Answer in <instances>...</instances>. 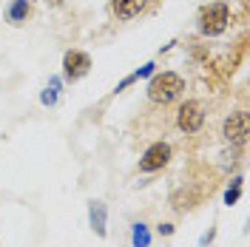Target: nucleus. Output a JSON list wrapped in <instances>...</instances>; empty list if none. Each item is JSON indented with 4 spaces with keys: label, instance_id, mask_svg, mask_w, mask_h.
I'll list each match as a JSON object with an SVG mask.
<instances>
[{
    "label": "nucleus",
    "instance_id": "nucleus-1",
    "mask_svg": "<svg viewBox=\"0 0 250 247\" xmlns=\"http://www.w3.org/2000/svg\"><path fill=\"white\" fill-rule=\"evenodd\" d=\"M182 94H185V80L179 77L176 71H162V74H156V77L151 80V85H148V100H151L154 105H171V103H176Z\"/></svg>",
    "mask_w": 250,
    "mask_h": 247
},
{
    "label": "nucleus",
    "instance_id": "nucleus-2",
    "mask_svg": "<svg viewBox=\"0 0 250 247\" xmlns=\"http://www.w3.org/2000/svg\"><path fill=\"white\" fill-rule=\"evenodd\" d=\"M228 23H230V6L225 0H213V3H208L199 12V31L208 34V37L222 34L228 29Z\"/></svg>",
    "mask_w": 250,
    "mask_h": 247
},
{
    "label": "nucleus",
    "instance_id": "nucleus-3",
    "mask_svg": "<svg viewBox=\"0 0 250 247\" xmlns=\"http://www.w3.org/2000/svg\"><path fill=\"white\" fill-rule=\"evenodd\" d=\"M205 125V103L202 100H185L176 108V128L182 134H199Z\"/></svg>",
    "mask_w": 250,
    "mask_h": 247
},
{
    "label": "nucleus",
    "instance_id": "nucleus-4",
    "mask_svg": "<svg viewBox=\"0 0 250 247\" xmlns=\"http://www.w3.org/2000/svg\"><path fill=\"white\" fill-rule=\"evenodd\" d=\"M88 71H91V57L85 51H77V48L65 51V57H62V77L68 80V82L83 80Z\"/></svg>",
    "mask_w": 250,
    "mask_h": 247
},
{
    "label": "nucleus",
    "instance_id": "nucleus-5",
    "mask_svg": "<svg viewBox=\"0 0 250 247\" xmlns=\"http://www.w3.org/2000/svg\"><path fill=\"white\" fill-rule=\"evenodd\" d=\"M168 162H171V145L159 139V142H154V145L142 154L140 170H142V173H154V170H162Z\"/></svg>",
    "mask_w": 250,
    "mask_h": 247
},
{
    "label": "nucleus",
    "instance_id": "nucleus-6",
    "mask_svg": "<svg viewBox=\"0 0 250 247\" xmlns=\"http://www.w3.org/2000/svg\"><path fill=\"white\" fill-rule=\"evenodd\" d=\"M225 137H228V142H233V145H245V139H248V114L245 111H236V114L228 117Z\"/></svg>",
    "mask_w": 250,
    "mask_h": 247
},
{
    "label": "nucleus",
    "instance_id": "nucleus-7",
    "mask_svg": "<svg viewBox=\"0 0 250 247\" xmlns=\"http://www.w3.org/2000/svg\"><path fill=\"white\" fill-rule=\"evenodd\" d=\"M148 6V0H111V15L117 20H134Z\"/></svg>",
    "mask_w": 250,
    "mask_h": 247
},
{
    "label": "nucleus",
    "instance_id": "nucleus-8",
    "mask_svg": "<svg viewBox=\"0 0 250 247\" xmlns=\"http://www.w3.org/2000/svg\"><path fill=\"white\" fill-rule=\"evenodd\" d=\"M31 12H34L31 0H12L9 9H6V20H9L12 26H23V23L31 17Z\"/></svg>",
    "mask_w": 250,
    "mask_h": 247
},
{
    "label": "nucleus",
    "instance_id": "nucleus-9",
    "mask_svg": "<svg viewBox=\"0 0 250 247\" xmlns=\"http://www.w3.org/2000/svg\"><path fill=\"white\" fill-rule=\"evenodd\" d=\"M88 219H91L94 233L103 239V236H105V205H103V202H91V207H88Z\"/></svg>",
    "mask_w": 250,
    "mask_h": 247
},
{
    "label": "nucleus",
    "instance_id": "nucleus-10",
    "mask_svg": "<svg viewBox=\"0 0 250 247\" xmlns=\"http://www.w3.org/2000/svg\"><path fill=\"white\" fill-rule=\"evenodd\" d=\"M131 236H134V247H148L151 245V233H148V227L145 225H134V230H131Z\"/></svg>",
    "mask_w": 250,
    "mask_h": 247
},
{
    "label": "nucleus",
    "instance_id": "nucleus-11",
    "mask_svg": "<svg viewBox=\"0 0 250 247\" xmlns=\"http://www.w3.org/2000/svg\"><path fill=\"white\" fill-rule=\"evenodd\" d=\"M57 91H60V80H48L46 91H43V103L46 105H54L57 103Z\"/></svg>",
    "mask_w": 250,
    "mask_h": 247
},
{
    "label": "nucleus",
    "instance_id": "nucleus-12",
    "mask_svg": "<svg viewBox=\"0 0 250 247\" xmlns=\"http://www.w3.org/2000/svg\"><path fill=\"white\" fill-rule=\"evenodd\" d=\"M239 196H242V179H236L233 187L225 193V202H228V205H236V202H239Z\"/></svg>",
    "mask_w": 250,
    "mask_h": 247
},
{
    "label": "nucleus",
    "instance_id": "nucleus-13",
    "mask_svg": "<svg viewBox=\"0 0 250 247\" xmlns=\"http://www.w3.org/2000/svg\"><path fill=\"white\" fill-rule=\"evenodd\" d=\"M159 233H165V236H171V233H173V227H171V225H159Z\"/></svg>",
    "mask_w": 250,
    "mask_h": 247
}]
</instances>
